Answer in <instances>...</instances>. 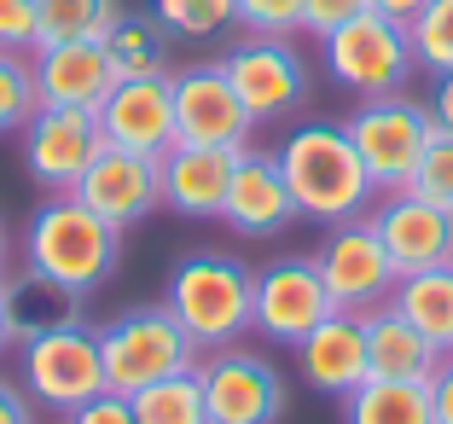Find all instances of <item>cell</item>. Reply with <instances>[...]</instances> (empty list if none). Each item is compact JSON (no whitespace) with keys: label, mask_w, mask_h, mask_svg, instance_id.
Returning <instances> with one entry per match:
<instances>
[{"label":"cell","mask_w":453,"mask_h":424,"mask_svg":"<svg viewBox=\"0 0 453 424\" xmlns=\"http://www.w3.org/2000/svg\"><path fill=\"white\" fill-rule=\"evenodd\" d=\"M35 93L41 105H76V111H99L111 88H117V65L99 41H41L35 47Z\"/></svg>","instance_id":"obj_18"},{"label":"cell","mask_w":453,"mask_h":424,"mask_svg":"<svg viewBox=\"0 0 453 424\" xmlns=\"http://www.w3.org/2000/svg\"><path fill=\"white\" fill-rule=\"evenodd\" d=\"M407 35H413L418 70H430V76L453 70V0H430L425 12L407 24Z\"/></svg>","instance_id":"obj_29"},{"label":"cell","mask_w":453,"mask_h":424,"mask_svg":"<svg viewBox=\"0 0 453 424\" xmlns=\"http://www.w3.org/2000/svg\"><path fill=\"white\" fill-rule=\"evenodd\" d=\"M0 314H6V337H12V343H29V337H47V332H58V326H76L81 297L65 291L58 279L24 267V274L0 279Z\"/></svg>","instance_id":"obj_22"},{"label":"cell","mask_w":453,"mask_h":424,"mask_svg":"<svg viewBox=\"0 0 453 424\" xmlns=\"http://www.w3.org/2000/svg\"><path fill=\"white\" fill-rule=\"evenodd\" d=\"M35 47H41L35 0H0V53H35Z\"/></svg>","instance_id":"obj_33"},{"label":"cell","mask_w":453,"mask_h":424,"mask_svg":"<svg viewBox=\"0 0 453 424\" xmlns=\"http://www.w3.org/2000/svg\"><path fill=\"white\" fill-rule=\"evenodd\" d=\"M117 262H122V227H111L105 215H94L70 192H53L24 227V267L58 279L76 297L99 291L117 274Z\"/></svg>","instance_id":"obj_2"},{"label":"cell","mask_w":453,"mask_h":424,"mask_svg":"<svg viewBox=\"0 0 453 424\" xmlns=\"http://www.w3.org/2000/svg\"><path fill=\"white\" fill-rule=\"evenodd\" d=\"M343 424H436L430 384H401V378H366L343 396Z\"/></svg>","instance_id":"obj_25"},{"label":"cell","mask_w":453,"mask_h":424,"mask_svg":"<svg viewBox=\"0 0 453 424\" xmlns=\"http://www.w3.org/2000/svg\"><path fill=\"white\" fill-rule=\"evenodd\" d=\"M151 18L174 41H221L239 24V0H151Z\"/></svg>","instance_id":"obj_27"},{"label":"cell","mask_w":453,"mask_h":424,"mask_svg":"<svg viewBox=\"0 0 453 424\" xmlns=\"http://www.w3.org/2000/svg\"><path fill=\"white\" fill-rule=\"evenodd\" d=\"M296 360H303V378L320 389V396L343 401L349 389L366 384V320H360L355 308L326 314L320 326L296 343Z\"/></svg>","instance_id":"obj_20"},{"label":"cell","mask_w":453,"mask_h":424,"mask_svg":"<svg viewBox=\"0 0 453 424\" xmlns=\"http://www.w3.org/2000/svg\"><path fill=\"white\" fill-rule=\"evenodd\" d=\"M413 192L430 198V204H441V210L453 215V134L448 128L430 134L425 158H418V174H413Z\"/></svg>","instance_id":"obj_31"},{"label":"cell","mask_w":453,"mask_h":424,"mask_svg":"<svg viewBox=\"0 0 453 424\" xmlns=\"http://www.w3.org/2000/svg\"><path fill=\"white\" fill-rule=\"evenodd\" d=\"M372 227L384 239L395 274H425V267L453 262V215L441 204L407 192H384V204H372Z\"/></svg>","instance_id":"obj_16"},{"label":"cell","mask_w":453,"mask_h":424,"mask_svg":"<svg viewBox=\"0 0 453 424\" xmlns=\"http://www.w3.org/2000/svg\"><path fill=\"white\" fill-rule=\"evenodd\" d=\"M215 65L226 70V81L244 99L250 122H291L308 105V88H314L303 53L291 47V35H244Z\"/></svg>","instance_id":"obj_8"},{"label":"cell","mask_w":453,"mask_h":424,"mask_svg":"<svg viewBox=\"0 0 453 424\" xmlns=\"http://www.w3.org/2000/svg\"><path fill=\"white\" fill-rule=\"evenodd\" d=\"M6 343H12V337H6V314H0V349H6Z\"/></svg>","instance_id":"obj_41"},{"label":"cell","mask_w":453,"mask_h":424,"mask_svg":"<svg viewBox=\"0 0 453 424\" xmlns=\"http://www.w3.org/2000/svg\"><path fill=\"white\" fill-rule=\"evenodd\" d=\"M0 424H35V401L6 378H0Z\"/></svg>","instance_id":"obj_37"},{"label":"cell","mask_w":453,"mask_h":424,"mask_svg":"<svg viewBox=\"0 0 453 424\" xmlns=\"http://www.w3.org/2000/svg\"><path fill=\"white\" fill-rule=\"evenodd\" d=\"M349 140H355L360 163L372 174V192H407L418 174L430 134V105L425 99H407V93H384V99H360V111L343 122Z\"/></svg>","instance_id":"obj_5"},{"label":"cell","mask_w":453,"mask_h":424,"mask_svg":"<svg viewBox=\"0 0 453 424\" xmlns=\"http://www.w3.org/2000/svg\"><path fill=\"white\" fill-rule=\"evenodd\" d=\"M94 117L105 146L163 158L174 146V76H117Z\"/></svg>","instance_id":"obj_14"},{"label":"cell","mask_w":453,"mask_h":424,"mask_svg":"<svg viewBox=\"0 0 453 424\" xmlns=\"http://www.w3.org/2000/svg\"><path fill=\"white\" fill-rule=\"evenodd\" d=\"M314 262H320V279H326V291H332L337 308L366 314V308H378L384 297H395L401 274H395V262H389L384 239H378L372 215H349V221H337L320 239Z\"/></svg>","instance_id":"obj_10"},{"label":"cell","mask_w":453,"mask_h":424,"mask_svg":"<svg viewBox=\"0 0 453 424\" xmlns=\"http://www.w3.org/2000/svg\"><path fill=\"white\" fill-rule=\"evenodd\" d=\"M280 169L296 198V215H308V221L337 227L349 215H366L372 174H366L343 122H296L280 146Z\"/></svg>","instance_id":"obj_1"},{"label":"cell","mask_w":453,"mask_h":424,"mask_svg":"<svg viewBox=\"0 0 453 424\" xmlns=\"http://www.w3.org/2000/svg\"><path fill=\"white\" fill-rule=\"evenodd\" d=\"M326 47V70H332L337 88H349L355 99H384V93H407L418 58H413V35L401 24H389L384 12H366L349 18L343 29L320 41Z\"/></svg>","instance_id":"obj_6"},{"label":"cell","mask_w":453,"mask_h":424,"mask_svg":"<svg viewBox=\"0 0 453 424\" xmlns=\"http://www.w3.org/2000/svg\"><path fill=\"white\" fill-rule=\"evenodd\" d=\"M366 378H401V384H430V372L441 366V349L418 332L395 303L366 308Z\"/></svg>","instance_id":"obj_21"},{"label":"cell","mask_w":453,"mask_h":424,"mask_svg":"<svg viewBox=\"0 0 453 424\" xmlns=\"http://www.w3.org/2000/svg\"><path fill=\"white\" fill-rule=\"evenodd\" d=\"M221 221L239 239H280L285 227L296 221V198H291V186H285L280 151H250V146L239 151Z\"/></svg>","instance_id":"obj_17"},{"label":"cell","mask_w":453,"mask_h":424,"mask_svg":"<svg viewBox=\"0 0 453 424\" xmlns=\"http://www.w3.org/2000/svg\"><path fill=\"white\" fill-rule=\"evenodd\" d=\"M425 6H430V0H372V12H384L389 24H401V29L413 24V18L425 12Z\"/></svg>","instance_id":"obj_39"},{"label":"cell","mask_w":453,"mask_h":424,"mask_svg":"<svg viewBox=\"0 0 453 424\" xmlns=\"http://www.w3.org/2000/svg\"><path fill=\"white\" fill-rule=\"evenodd\" d=\"M389 303L413 320V326L441 349V355L453 349V262L425 267V274H401Z\"/></svg>","instance_id":"obj_23"},{"label":"cell","mask_w":453,"mask_h":424,"mask_svg":"<svg viewBox=\"0 0 453 424\" xmlns=\"http://www.w3.org/2000/svg\"><path fill=\"white\" fill-rule=\"evenodd\" d=\"M18 140H24L29 181L47 186V192H76L88 163L105 151L99 117L94 111H76V105H35V117L18 128Z\"/></svg>","instance_id":"obj_11"},{"label":"cell","mask_w":453,"mask_h":424,"mask_svg":"<svg viewBox=\"0 0 453 424\" xmlns=\"http://www.w3.org/2000/svg\"><path fill=\"white\" fill-rule=\"evenodd\" d=\"M99 355H105V389H117V396H140L146 384H157L169 372L198 366V343L163 303L105 320L99 326Z\"/></svg>","instance_id":"obj_4"},{"label":"cell","mask_w":453,"mask_h":424,"mask_svg":"<svg viewBox=\"0 0 453 424\" xmlns=\"http://www.w3.org/2000/svg\"><path fill=\"white\" fill-rule=\"evenodd\" d=\"M366 6H372V0H303V29L326 41L332 29H343L349 18H360Z\"/></svg>","instance_id":"obj_34"},{"label":"cell","mask_w":453,"mask_h":424,"mask_svg":"<svg viewBox=\"0 0 453 424\" xmlns=\"http://www.w3.org/2000/svg\"><path fill=\"white\" fill-rule=\"evenodd\" d=\"M24 349V396L53 412H76L81 401L105 396V355H99V332L88 320L58 326L47 337H29Z\"/></svg>","instance_id":"obj_7"},{"label":"cell","mask_w":453,"mask_h":424,"mask_svg":"<svg viewBox=\"0 0 453 424\" xmlns=\"http://www.w3.org/2000/svg\"><path fill=\"white\" fill-rule=\"evenodd\" d=\"M250 297H256V274L226 251H192L174 262L169 274V308L187 337L198 349H226L250 332Z\"/></svg>","instance_id":"obj_3"},{"label":"cell","mask_w":453,"mask_h":424,"mask_svg":"<svg viewBox=\"0 0 453 424\" xmlns=\"http://www.w3.org/2000/svg\"><path fill=\"white\" fill-rule=\"evenodd\" d=\"M6 262H12V244H6V227H0V279H6Z\"/></svg>","instance_id":"obj_40"},{"label":"cell","mask_w":453,"mask_h":424,"mask_svg":"<svg viewBox=\"0 0 453 424\" xmlns=\"http://www.w3.org/2000/svg\"><path fill=\"white\" fill-rule=\"evenodd\" d=\"M203 407L210 424H280L285 412V378L273 360H262L256 349H215L198 366Z\"/></svg>","instance_id":"obj_12"},{"label":"cell","mask_w":453,"mask_h":424,"mask_svg":"<svg viewBox=\"0 0 453 424\" xmlns=\"http://www.w3.org/2000/svg\"><path fill=\"white\" fill-rule=\"evenodd\" d=\"M326 314H337L332 291L320 279L314 256H280V262L256 267V297H250V326L267 343H303Z\"/></svg>","instance_id":"obj_9"},{"label":"cell","mask_w":453,"mask_h":424,"mask_svg":"<svg viewBox=\"0 0 453 424\" xmlns=\"http://www.w3.org/2000/svg\"><path fill=\"white\" fill-rule=\"evenodd\" d=\"M239 24L250 35H296L303 29V0H239Z\"/></svg>","instance_id":"obj_32"},{"label":"cell","mask_w":453,"mask_h":424,"mask_svg":"<svg viewBox=\"0 0 453 424\" xmlns=\"http://www.w3.org/2000/svg\"><path fill=\"white\" fill-rule=\"evenodd\" d=\"M41 93H35V65L24 53H0V134H18L35 117Z\"/></svg>","instance_id":"obj_30"},{"label":"cell","mask_w":453,"mask_h":424,"mask_svg":"<svg viewBox=\"0 0 453 424\" xmlns=\"http://www.w3.org/2000/svg\"><path fill=\"white\" fill-rule=\"evenodd\" d=\"M117 12V0H35L41 41H99Z\"/></svg>","instance_id":"obj_28"},{"label":"cell","mask_w":453,"mask_h":424,"mask_svg":"<svg viewBox=\"0 0 453 424\" xmlns=\"http://www.w3.org/2000/svg\"><path fill=\"white\" fill-rule=\"evenodd\" d=\"M250 111L244 99L233 93L221 65H192L174 76V140L187 146H226V151H244L250 146Z\"/></svg>","instance_id":"obj_13"},{"label":"cell","mask_w":453,"mask_h":424,"mask_svg":"<svg viewBox=\"0 0 453 424\" xmlns=\"http://www.w3.org/2000/svg\"><path fill=\"white\" fill-rule=\"evenodd\" d=\"M65 424H140V419H134V401H128V396H117V389H105V396L81 401V407L70 412Z\"/></svg>","instance_id":"obj_35"},{"label":"cell","mask_w":453,"mask_h":424,"mask_svg":"<svg viewBox=\"0 0 453 424\" xmlns=\"http://www.w3.org/2000/svg\"><path fill=\"white\" fill-rule=\"evenodd\" d=\"M425 105H430V122L453 134V70H441V76H436V88H430Z\"/></svg>","instance_id":"obj_38"},{"label":"cell","mask_w":453,"mask_h":424,"mask_svg":"<svg viewBox=\"0 0 453 424\" xmlns=\"http://www.w3.org/2000/svg\"><path fill=\"white\" fill-rule=\"evenodd\" d=\"M70 198H81L94 215H105L111 227H134L163 204V163L146 158V151L105 146L94 163H88V174L76 181Z\"/></svg>","instance_id":"obj_15"},{"label":"cell","mask_w":453,"mask_h":424,"mask_svg":"<svg viewBox=\"0 0 453 424\" xmlns=\"http://www.w3.org/2000/svg\"><path fill=\"white\" fill-rule=\"evenodd\" d=\"M134 401V419L140 424H210V407H203V384H198V366L187 372H169L157 384H146Z\"/></svg>","instance_id":"obj_26"},{"label":"cell","mask_w":453,"mask_h":424,"mask_svg":"<svg viewBox=\"0 0 453 424\" xmlns=\"http://www.w3.org/2000/svg\"><path fill=\"white\" fill-rule=\"evenodd\" d=\"M105 53L117 65V76H169V53H174V35L146 12H117L105 29Z\"/></svg>","instance_id":"obj_24"},{"label":"cell","mask_w":453,"mask_h":424,"mask_svg":"<svg viewBox=\"0 0 453 424\" xmlns=\"http://www.w3.org/2000/svg\"><path fill=\"white\" fill-rule=\"evenodd\" d=\"M430 412L436 424H453V355H441V366L430 372Z\"/></svg>","instance_id":"obj_36"},{"label":"cell","mask_w":453,"mask_h":424,"mask_svg":"<svg viewBox=\"0 0 453 424\" xmlns=\"http://www.w3.org/2000/svg\"><path fill=\"white\" fill-rule=\"evenodd\" d=\"M448 355H453V349H448Z\"/></svg>","instance_id":"obj_42"},{"label":"cell","mask_w":453,"mask_h":424,"mask_svg":"<svg viewBox=\"0 0 453 424\" xmlns=\"http://www.w3.org/2000/svg\"><path fill=\"white\" fill-rule=\"evenodd\" d=\"M157 163H163V204H169L174 215L210 221V215L226 210V186H233V163H239V151L174 140Z\"/></svg>","instance_id":"obj_19"}]
</instances>
